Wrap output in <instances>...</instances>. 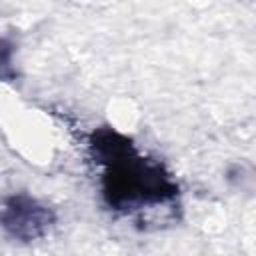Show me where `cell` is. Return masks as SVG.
<instances>
[{
	"instance_id": "6da1fadb",
	"label": "cell",
	"mask_w": 256,
	"mask_h": 256,
	"mask_svg": "<svg viewBox=\"0 0 256 256\" xmlns=\"http://www.w3.org/2000/svg\"><path fill=\"white\" fill-rule=\"evenodd\" d=\"M0 222L14 236L30 240L46 232L52 224V214L28 196H10L0 208Z\"/></svg>"
}]
</instances>
